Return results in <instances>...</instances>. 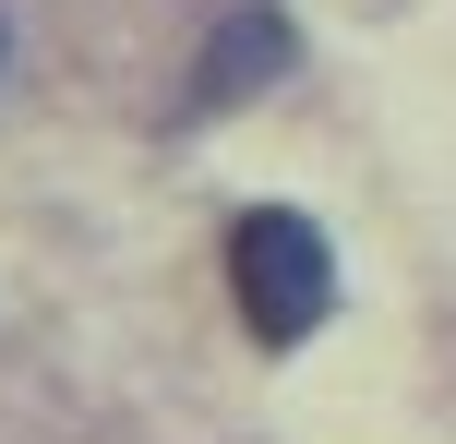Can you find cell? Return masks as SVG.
I'll use <instances>...</instances> for the list:
<instances>
[{
    "instance_id": "1",
    "label": "cell",
    "mask_w": 456,
    "mask_h": 444,
    "mask_svg": "<svg viewBox=\"0 0 456 444\" xmlns=\"http://www.w3.org/2000/svg\"><path fill=\"white\" fill-rule=\"evenodd\" d=\"M228 288H240V325L265 349H300L324 325V301H337V253H324L313 216L252 205V216H228Z\"/></svg>"
},
{
    "instance_id": "2",
    "label": "cell",
    "mask_w": 456,
    "mask_h": 444,
    "mask_svg": "<svg viewBox=\"0 0 456 444\" xmlns=\"http://www.w3.org/2000/svg\"><path fill=\"white\" fill-rule=\"evenodd\" d=\"M276 48H289V36H276L265 12H252V24H228V36L205 48V96H240V85H265V72H276Z\"/></svg>"
}]
</instances>
